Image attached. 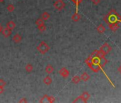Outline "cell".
Here are the masks:
<instances>
[{
    "mask_svg": "<svg viewBox=\"0 0 121 103\" xmlns=\"http://www.w3.org/2000/svg\"><path fill=\"white\" fill-rule=\"evenodd\" d=\"M104 21L108 24L115 22L120 23L121 22V16L115 10H111L105 17H104Z\"/></svg>",
    "mask_w": 121,
    "mask_h": 103,
    "instance_id": "cell-1",
    "label": "cell"
},
{
    "mask_svg": "<svg viewBox=\"0 0 121 103\" xmlns=\"http://www.w3.org/2000/svg\"><path fill=\"white\" fill-rule=\"evenodd\" d=\"M37 50L42 55H44L46 54V52H48L49 51L50 49V47L49 45L44 41H42L40 42V44L38 45L37 47Z\"/></svg>",
    "mask_w": 121,
    "mask_h": 103,
    "instance_id": "cell-2",
    "label": "cell"
},
{
    "mask_svg": "<svg viewBox=\"0 0 121 103\" xmlns=\"http://www.w3.org/2000/svg\"><path fill=\"white\" fill-rule=\"evenodd\" d=\"M65 6H66L65 2L63 1V0H56V1L53 3V7L58 11H61L65 7Z\"/></svg>",
    "mask_w": 121,
    "mask_h": 103,
    "instance_id": "cell-3",
    "label": "cell"
},
{
    "mask_svg": "<svg viewBox=\"0 0 121 103\" xmlns=\"http://www.w3.org/2000/svg\"><path fill=\"white\" fill-rule=\"evenodd\" d=\"M100 51H102L106 55L107 54L110 53V52H111V50H112V47H111L108 44V43H105V44H103L100 47Z\"/></svg>",
    "mask_w": 121,
    "mask_h": 103,
    "instance_id": "cell-4",
    "label": "cell"
},
{
    "mask_svg": "<svg viewBox=\"0 0 121 103\" xmlns=\"http://www.w3.org/2000/svg\"><path fill=\"white\" fill-rule=\"evenodd\" d=\"M40 102H49L53 103L55 102V98L53 96H48L47 94H45L39 101Z\"/></svg>",
    "mask_w": 121,
    "mask_h": 103,
    "instance_id": "cell-5",
    "label": "cell"
},
{
    "mask_svg": "<svg viewBox=\"0 0 121 103\" xmlns=\"http://www.w3.org/2000/svg\"><path fill=\"white\" fill-rule=\"evenodd\" d=\"M59 75L64 78H67L70 75V72L66 68L63 67L59 70Z\"/></svg>",
    "mask_w": 121,
    "mask_h": 103,
    "instance_id": "cell-6",
    "label": "cell"
},
{
    "mask_svg": "<svg viewBox=\"0 0 121 103\" xmlns=\"http://www.w3.org/2000/svg\"><path fill=\"white\" fill-rule=\"evenodd\" d=\"M2 32L3 36H4L5 38H7V37H9L12 35V30H11V29H9V28L6 27V28H4V29H2Z\"/></svg>",
    "mask_w": 121,
    "mask_h": 103,
    "instance_id": "cell-7",
    "label": "cell"
},
{
    "mask_svg": "<svg viewBox=\"0 0 121 103\" xmlns=\"http://www.w3.org/2000/svg\"><path fill=\"white\" fill-rule=\"evenodd\" d=\"M80 97H81V98L82 99L83 102H87V101H88V99L90 98L91 95H90V94H89L88 92H84L82 93V94H81Z\"/></svg>",
    "mask_w": 121,
    "mask_h": 103,
    "instance_id": "cell-8",
    "label": "cell"
},
{
    "mask_svg": "<svg viewBox=\"0 0 121 103\" xmlns=\"http://www.w3.org/2000/svg\"><path fill=\"white\" fill-rule=\"evenodd\" d=\"M91 55H93V56H97L100 58L101 57H104L105 56V55L103 52L102 51H100V49L99 50H95L93 52H92Z\"/></svg>",
    "mask_w": 121,
    "mask_h": 103,
    "instance_id": "cell-9",
    "label": "cell"
},
{
    "mask_svg": "<svg viewBox=\"0 0 121 103\" xmlns=\"http://www.w3.org/2000/svg\"><path fill=\"white\" fill-rule=\"evenodd\" d=\"M108 25L110 29L113 31V32H115L116 30H117L119 29V25H118V23H117V22L111 23V24H109Z\"/></svg>",
    "mask_w": 121,
    "mask_h": 103,
    "instance_id": "cell-10",
    "label": "cell"
},
{
    "mask_svg": "<svg viewBox=\"0 0 121 103\" xmlns=\"http://www.w3.org/2000/svg\"><path fill=\"white\" fill-rule=\"evenodd\" d=\"M12 39H13V41H14L15 43L18 44V43H20V42H22V37L20 34H16L13 37Z\"/></svg>",
    "mask_w": 121,
    "mask_h": 103,
    "instance_id": "cell-11",
    "label": "cell"
},
{
    "mask_svg": "<svg viewBox=\"0 0 121 103\" xmlns=\"http://www.w3.org/2000/svg\"><path fill=\"white\" fill-rule=\"evenodd\" d=\"M81 80L84 81V82H87L90 80V76L87 72H83L81 75Z\"/></svg>",
    "mask_w": 121,
    "mask_h": 103,
    "instance_id": "cell-12",
    "label": "cell"
},
{
    "mask_svg": "<svg viewBox=\"0 0 121 103\" xmlns=\"http://www.w3.org/2000/svg\"><path fill=\"white\" fill-rule=\"evenodd\" d=\"M15 27H16V24H15V22H13V21H9V22H8L7 24V26H6V27L9 28V29H11V30H13V29L15 28Z\"/></svg>",
    "mask_w": 121,
    "mask_h": 103,
    "instance_id": "cell-13",
    "label": "cell"
},
{
    "mask_svg": "<svg viewBox=\"0 0 121 103\" xmlns=\"http://www.w3.org/2000/svg\"><path fill=\"white\" fill-rule=\"evenodd\" d=\"M45 71H46V73H48V74H51V73H53V71H54V68H53V67L52 65H48L46 67Z\"/></svg>",
    "mask_w": 121,
    "mask_h": 103,
    "instance_id": "cell-14",
    "label": "cell"
},
{
    "mask_svg": "<svg viewBox=\"0 0 121 103\" xmlns=\"http://www.w3.org/2000/svg\"><path fill=\"white\" fill-rule=\"evenodd\" d=\"M71 19L73 22H78L81 19V15L78 12H76L75 14H73L72 15Z\"/></svg>",
    "mask_w": 121,
    "mask_h": 103,
    "instance_id": "cell-15",
    "label": "cell"
},
{
    "mask_svg": "<svg viewBox=\"0 0 121 103\" xmlns=\"http://www.w3.org/2000/svg\"><path fill=\"white\" fill-rule=\"evenodd\" d=\"M97 31H98V33L103 34V33H104L105 31V27H104L103 24H99V25L98 26V27H97Z\"/></svg>",
    "mask_w": 121,
    "mask_h": 103,
    "instance_id": "cell-16",
    "label": "cell"
},
{
    "mask_svg": "<svg viewBox=\"0 0 121 103\" xmlns=\"http://www.w3.org/2000/svg\"><path fill=\"white\" fill-rule=\"evenodd\" d=\"M43 83L46 85H50L51 83H52V79L49 77V76H46L43 80Z\"/></svg>",
    "mask_w": 121,
    "mask_h": 103,
    "instance_id": "cell-17",
    "label": "cell"
},
{
    "mask_svg": "<svg viewBox=\"0 0 121 103\" xmlns=\"http://www.w3.org/2000/svg\"><path fill=\"white\" fill-rule=\"evenodd\" d=\"M81 77H79V76H77V75H76V76H73V77H72V80H71V81H72V82L73 83V84H78L80 82H81Z\"/></svg>",
    "mask_w": 121,
    "mask_h": 103,
    "instance_id": "cell-18",
    "label": "cell"
},
{
    "mask_svg": "<svg viewBox=\"0 0 121 103\" xmlns=\"http://www.w3.org/2000/svg\"><path fill=\"white\" fill-rule=\"evenodd\" d=\"M107 62H108V60H107V59L105 57H101L100 60V66L101 67V68L103 67L107 64Z\"/></svg>",
    "mask_w": 121,
    "mask_h": 103,
    "instance_id": "cell-19",
    "label": "cell"
},
{
    "mask_svg": "<svg viewBox=\"0 0 121 103\" xmlns=\"http://www.w3.org/2000/svg\"><path fill=\"white\" fill-rule=\"evenodd\" d=\"M41 18L43 19V21H47V20H48V19L50 18V14H49L47 12H44L42 14Z\"/></svg>",
    "mask_w": 121,
    "mask_h": 103,
    "instance_id": "cell-20",
    "label": "cell"
},
{
    "mask_svg": "<svg viewBox=\"0 0 121 103\" xmlns=\"http://www.w3.org/2000/svg\"><path fill=\"white\" fill-rule=\"evenodd\" d=\"M33 70H34V67L31 64H27L25 67V70L27 72H31L33 71Z\"/></svg>",
    "mask_w": 121,
    "mask_h": 103,
    "instance_id": "cell-21",
    "label": "cell"
},
{
    "mask_svg": "<svg viewBox=\"0 0 121 103\" xmlns=\"http://www.w3.org/2000/svg\"><path fill=\"white\" fill-rule=\"evenodd\" d=\"M7 9L9 12H13L14 11V9H15V7L13 5H9L7 6Z\"/></svg>",
    "mask_w": 121,
    "mask_h": 103,
    "instance_id": "cell-22",
    "label": "cell"
},
{
    "mask_svg": "<svg viewBox=\"0 0 121 103\" xmlns=\"http://www.w3.org/2000/svg\"><path fill=\"white\" fill-rule=\"evenodd\" d=\"M36 24L37 26H39V25H41V24H44V21L43 20L42 18H39L36 21Z\"/></svg>",
    "mask_w": 121,
    "mask_h": 103,
    "instance_id": "cell-23",
    "label": "cell"
},
{
    "mask_svg": "<svg viewBox=\"0 0 121 103\" xmlns=\"http://www.w3.org/2000/svg\"><path fill=\"white\" fill-rule=\"evenodd\" d=\"M38 29L39 30V32H44L46 29V27L45 24H41V25L38 26Z\"/></svg>",
    "mask_w": 121,
    "mask_h": 103,
    "instance_id": "cell-24",
    "label": "cell"
},
{
    "mask_svg": "<svg viewBox=\"0 0 121 103\" xmlns=\"http://www.w3.org/2000/svg\"><path fill=\"white\" fill-rule=\"evenodd\" d=\"M71 1H72L73 3L76 4V12H78V5H79L80 3H81V2L83 1V0H71Z\"/></svg>",
    "mask_w": 121,
    "mask_h": 103,
    "instance_id": "cell-25",
    "label": "cell"
},
{
    "mask_svg": "<svg viewBox=\"0 0 121 103\" xmlns=\"http://www.w3.org/2000/svg\"><path fill=\"white\" fill-rule=\"evenodd\" d=\"M6 85H7V82L3 79H0V87H4Z\"/></svg>",
    "mask_w": 121,
    "mask_h": 103,
    "instance_id": "cell-26",
    "label": "cell"
},
{
    "mask_svg": "<svg viewBox=\"0 0 121 103\" xmlns=\"http://www.w3.org/2000/svg\"><path fill=\"white\" fill-rule=\"evenodd\" d=\"M92 2H93V5H98L100 2V0H92Z\"/></svg>",
    "mask_w": 121,
    "mask_h": 103,
    "instance_id": "cell-27",
    "label": "cell"
},
{
    "mask_svg": "<svg viewBox=\"0 0 121 103\" xmlns=\"http://www.w3.org/2000/svg\"><path fill=\"white\" fill-rule=\"evenodd\" d=\"M19 102H20V103H22V102H27V100L26 99V98L24 97V98H22V99L19 100Z\"/></svg>",
    "mask_w": 121,
    "mask_h": 103,
    "instance_id": "cell-28",
    "label": "cell"
},
{
    "mask_svg": "<svg viewBox=\"0 0 121 103\" xmlns=\"http://www.w3.org/2000/svg\"><path fill=\"white\" fill-rule=\"evenodd\" d=\"M4 92V87H0V94H2Z\"/></svg>",
    "mask_w": 121,
    "mask_h": 103,
    "instance_id": "cell-29",
    "label": "cell"
},
{
    "mask_svg": "<svg viewBox=\"0 0 121 103\" xmlns=\"http://www.w3.org/2000/svg\"><path fill=\"white\" fill-rule=\"evenodd\" d=\"M117 72H120V73L121 74V65H120V66H119V67H117Z\"/></svg>",
    "mask_w": 121,
    "mask_h": 103,
    "instance_id": "cell-30",
    "label": "cell"
},
{
    "mask_svg": "<svg viewBox=\"0 0 121 103\" xmlns=\"http://www.w3.org/2000/svg\"><path fill=\"white\" fill-rule=\"evenodd\" d=\"M2 29H3V28H2V25H1V24H0V32H2Z\"/></svg>",
    "mask_w": 121,
    "mask_h": 103,
    "instance_id": "cell-31",
    "label": "cell"
},
{
    "mask_svg": "<svg viewBox=\"0 0 121 103\" xmlns=\"http://www.w3.org/2000/svg\"><path fill=\"white\" fill-rule=\"evenodd\" d=\"M4 0H0V2H3Z\"/></svg>",
    "mask_w": 121,
    "mask_h": 103,
    "instance_id": "cell-32",
    "label": "cell"
}]
</instances>
